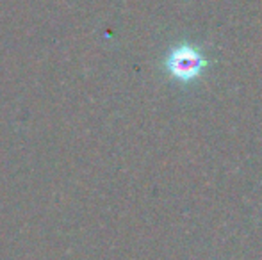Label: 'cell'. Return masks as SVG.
<instances>
[{
  "mask_svg": "<svg viewBox=\"0 0 262 260\" xmlns=\"http://www.w3.org/2000/svg\"><path fill=\"white\" fill-rule=\"evenodd\" d=\"M207 66V61L202 56L198 49L191 45H180L169 52L168 59H166V68L175 79L182 80V82H189V80L196 79L204 68Z\"/></svg>",
  "mask_w": 262,
  "mask_h": 260,
  "instance_id": "6da1fadb",
  "label": "cell"
}]
</instances>
